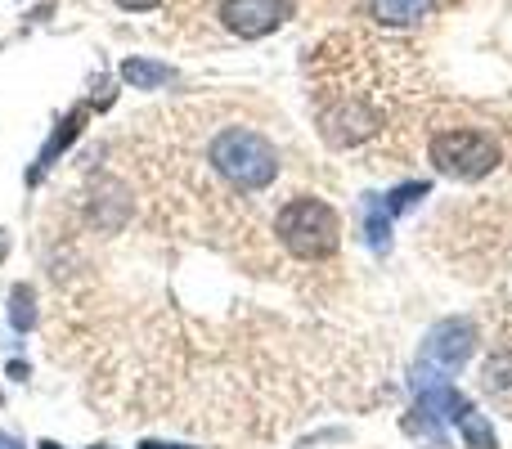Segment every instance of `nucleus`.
Masks as SVG:
<instances>
[{
    "label": "nucleus",
    "mask_w": 512,
    "mask_h": 449,
    "mask_svg": "<svg viewBox=\"0 0 512 449\" xmlns=\"http://www.w3.org/2000/svg\"><path fill=\"white\" fill-rule=\"evenodd\" d=\"M459 432H463V445L468 449H499L495 445V427H490V418H481L477 409H468V414L459 418Z\"/></svg>",
    "instance_id": "nucleus-10"
},
{
    "label": "nucleus",
    "mask_w": 512,
    "mask_h": 449,
    "mask_svg": "<svg viewBox=\"0 0 512 449\" xmlns=\"http://www.w3.org/2000/svg\"><path fill=\"white\" fill-rule=\"evenodd\" d=\"M140 449H189V445H171V441H144Z\"/></svg>",
    "instance_id": "nucleus-14"
},
{
    "label": "nucleus",
    "mask_w": 512,
    "mask_h": 449,
    "mask_svg": "<svg viewBox=\"0 0 512 449\" xmlns=\"http://www.w3.org/2000/svg\"><path fill=\"white\" fill-rule=\"evenodd\" d=\"M432 9V0H373V18L391 27H409Z\"/></svg>",
    "instance_id": "nucleus-9"
},
{
    "label": "nucleus",
    "mask_w": 512,
    "mask_h": 449,
    "mask_svg": "<svg viewBox=\"0 0 512 449\" xmlns=\"http://www.w3.org/2000/svg\"><path fill=\"white\" fill-rule=\"evenodd\" d=\"M477 351V328L468 319H441L432 333L423 337V355H418V391L423 387H445L450 373H459Z\"/></svg>",
    "instance_id": "nucleus-3"
},
{
    "label": "nucleus",
    "mask_w": 512,
    "mask_h": 449,
    "mask_svg": "<svg viewBox=\"0 0 512 449\" xmlns=\"http://www.w3.org/2000/svg\"><path fill=\"white\" fill-rule=\"evenodd\" d=\"M432 162L441 176L481 180L499 167V144L481 131H441L432 140Z\"/></svg>",
    "instance_id": "nucleus-4"
},
{
    "label": "nucleus",
    "mask_w": 512,
    "mask_h": 449,
    "mask_svg": "<svg viewBox=\"0 0 512 449\" xmlns=\"http://www.w3.org/2000/svg\"><path fill=\"white\" fill-rule=\"evenodd\" d=\"M36 449H63L59 441H41V445H36Z\"/></svg>",
    "instance_id": "nucleus-16"
},
{
    "label": "nucleus",
    "mask_w": 512,
    "mask_h": 449,
    "mask_svg": "<svg viewBox=\"0 0 512 449\" xmlns=\"http://www.w3.org/2000/svg\"><path fill=\"white\" fill-rule=\"evenodd\" d=\"M207 158H212V167L221 171L234 189H243V194L270 189L274 176H279V153H274V144L265 140L261 131H248V126L221 131L212 140V149H207Z\"/></svg>",
    "instance_id": "nucleus-1"
},
{
    "label": "nucleus",
    "mask_w": 512,
    "mask_h": 449,
    "mask_svg": "<svg viewBox=\"0 0 512 449\" xmlns=\"http://www.w3.org/2000/svg\"><path fill=\"white\" fill-rule=\"evenodd\" d=\"M81 122H86V104H81V108H72V113H68V117H63V122H59V131H54V140H45V149L36 153V167L27 171V180H32V185H36V180L45 176V171L54 167V162L63 158V149H68V144H72V140H77V135H81Z\"/></svg>",
    "instance_id": "nucleus-6"
},
{
    "label": "nucleus",
    "mask_w": 512,
    "mask_h": 449,
    "mask_svg": "<svg viewBox=\"0 0 512 449\" xmlns=\"http://www.w3.org/2000/svg\"><path fill=\"white\" fill-rule=\"evenodd\" d=\"M122 81L135 90H158V86H167V81H176V72H171L167 63H153V59H126Z\"/></svg>",
    "instance_id": "nucleus-7"
},
{
    "label": "nucleus",
    "mask_w": 512,
    "mask_h": 449,
    "mask_svg": "<svg viewBox=\"0 0 512 449\" xmlns=\"http://www.w3.org/2000/svg\"><path fill=\"white\" fill-rule=\"evenodd\" d=\"M113 5H122V9H153L158 0H113Z\"/></svg>",
    "instance_id": "nucleus-12"
},
{
    "label": "nucleus",
    "mask_w": 512,
    "mask_h": 449,
    "mask_svg": "<svg viewBox=\"0 0 512 449\" xmlns=\"http://www.w3.org/2000/svg\"><path fill=\"white\" fill-rule=\"evenodd\" d=\"M0 400H5V391H0Z\"/></svg>",
    "instance_id": "nucleus-18"
},
{
    "label": "nucleus",
    "mask_w": 512,
    "mask_h": 449,
    "mask_svg": "<svg viewBox=\"0 0 512 449\" xmlns=\"http://www.w3.org/2000/svg\"><path fill=\"white\" fill-rule=\"evenodd\" d=\"M32 301H36V292L27 288V283H18V288L9 292V324H14L18 333H27V328L36 324V306H32Z\"/></svg>",
    "instance_id": "nucleus-11"
},
{
    "label": "nucleus",
    "mask_w": 512,
    "mask_h": 449,
    "mask_svg": "<svg viewBox=\"0 0 512 449\" xmlns=\"http://www.w3.org/2000/svg\"><path fill=\"white\" fill-rule=\"evenodd\" d=\"M391 221H396V216L387 212L382 194H373L369 203H364V234H369L373 252H387V247H391Z\"/></svg>",
    "instance_id": "nucleus-8"
},
{
    "label": "nucleus",
    "mask_w": 512,
    "mask_h": 449,
    "mask_svg": "<svg viewBox=\"0 0 512 449\" xmlns=\"http://www.w3.org/2000/svg\"><path fill=\"white\" fill-rule=\"evenodd\" d=\"M5 256H9V234L0 229V265H5Z\"/></svg>",
    "instance_id": "nucleus-15"
},
{
    "label": "nucleus",
    "mask_w": 512,
    "mask_h": 449,
    "mask_svg": "<svg viewBox=\"0 0 512 449\" xmlns=\"http://www.w3.org/2000/svg\"><path fill=\"white\" fill-rule=\"evenodd\" d=\"M0 449H27L18 436H9V432H0Z\"/></svg>",
    "instance_id": "nucleus-13"
},
{
    "label": "nucleus",
    "mask_w": 512,
    "mask_h": 449,
    "mask_svg": "<svg viewBox=\"0 0 512 449\" xmlns=\"http://www.w3.org/2000/svg\"><path fill=\"white\" fill-rule=\"evenodd\" d=\"M274 234L297 261H328L342 243V221L324 198H292L274 216Z\"/></svg>",
    "instance_id": "nucleus-2"
},
{
    "label": "nucleus",
    "mask_w": 512,
    "mask_h": 449,
    "mask_svg": "<svg viewBox=\"0 0 512 449\" xmlns=\"http://www.w3.org/2000/svg\"><path fill=\"white\" fill-rule=\"evenodd\" d=\"M221 18L234 36H270L274 27H283L292 18V0H225Z\"/></svg>",
    "instance_id": "nucleus-5"
},
{
    "label": "nucleus",
    "mask_w": 512,
    "mask_h": 449,
    "mask_svg": "<svg viewBox=\"0 0 512 449\" xmlns=\"http://www.w3.org/2000/svg\"><path fill=\"white\" fill-rule=\"evenodd\" d=\"M90 449H113V445H90Z\"/></svg>",
    "instance_id": "nucleus-17"
}]
</instances>
